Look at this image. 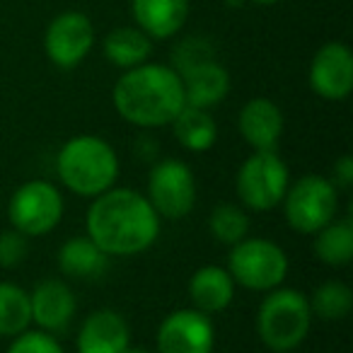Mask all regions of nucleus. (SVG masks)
Returning a JSON list of instances; mask_svg holds the SVG:
<instances>
[{
  "mask_svg": "<svg viewBox=\"0 0 353 353\" xmlns=\"http://www.w3.org/2000/svg\"><path fill=\"white\" fill-rule=\"evenodd\" d=\"M112 104L117 114L138 128L170 126L184 107L182 75L172 65L141 63L123 70L114 83Z\"/></svg>",
  "mask_w": 353,
  "mask_h": 353,
  "instance_id": "2",
  "label": "nucleus"
},
{
  "mask_svg": "<svg viewBox=\"0 0 353 353\" xmlns=\"http://www.w3.org/2000/svg\"><path fill=\"white\" fill-rule=\"evenodd\" d=\"M126 353H155V351H150V348H141V346H128Z\"/></svg>",
  "mask_w": 353,
  "mask_h": 353,
  "instance_id": "30",
  "label": "nucleus"
},
{
  "mask_svg": "<svg viewBox=\"0 0 353 353\" xmlns=\"http://www.w3.org/2000/svg\"><path fill=\"white\" fill-rule=\"evenodd\" d=\"M334 182L336 189H351L353 184V155H341L336 162H334V170H332V176H329Z\"/></svg>",
  "mask_w": 353,
  "mask_h": 353,
  "instance_id": "29",
  "label": "nucleus"
},
{
  "mask_svg": "<svg viewBox=\"0 0 353 353\" xmlns=\"http://www.w3.org/2000/svg\"><path fill=\"white\" fill-rule=\"evenodd\" d=\"M119 170L121 165L112 143L94 133L68 138L56 157V172L63 187L85 199H94L117 187Z\"/></svg>",
  "mask_w": 353,
  "mask_h": 353,
  "instance_id": "3",
  "label": "nucleus"
},
{
  "mask_svg": "<svg viewBox=\"0 0 353 353\" xmlns=\"http://www.w3.org/2000/svg\"><path fill=\"white\" fill-rule=\"evenodd\" d=\"M312 307L303 290L274 288L256 310V334L274 353H290L307 339L312 327Z\"/></svg>",
  "mask_w": 353,
  "mask_h": 353,
  "instance_id": "4",
  "label": "nucleus"
},
{
  "mask_svg": "<svg viewBox=\"0 0 353 353\" xmlns=\"http://www.w3.org/2000/svg\"><path fill=\"white\" fill-rule=\"evenodd\" d=\"M196 176L187 162L167 157L150 167L145 199L160 218L167 221L187 218L196 206Z\"/></svg>",
  "mask_w": 353,
  "mask_h": 353,
  "instance_id": "9",
  "label": "nucleus"
},
{
  "mask_svg": "<svg viewBox=\"0 0 353 353\" xmlns=\"http://www.w3.org/2000/svg\"><path fill=\"white\" fill-rule=\"evenodd\" d=\"M32 305V324L37 329L49 334H63L70 327L75 312H78V300L75 293L63 279H44L34 285L30 293Z\"/></svg>",
  "mask_w": 353,
  "mask_h": 353,
  "instance_id": "13",
  "label": "nucleus"
},
{
  "mask_svg": "<svg viewBox=\"0 0 353 353\" xmlns=\"http://www.w3.org/2000/svg\"><path fill=\"white\" fill-rule=\"evenodd\" d=\"M170 126L179 145L189 152H208L218 141V123L208 109L184 104L182 112L172 119Z\"/></svg>",
  "mask_w": 353,
  "mask_h": 353,
  "instance_id": "20",
  "label": "nucleus"
},
{
  "mask_svg": "<svg viewBox=\"0 0 353 353\" xmlns=\"http://www.w3.org/2000/svg\"><path fill=\"white\" fill-rule=\"evenodd\" d=\"M254 3H259V6H274V3H279V0H254Z\"/></svg>",
  "mask_w": 353,
  "mask_h": 353,
  "instance_id": "31",
  "label": "nucleus"
},
{
  "mask_svg": "<svg viewBox=\"0 0 353 353\" xmlns=\"http://www.w3.org/2000/svg\"><path fill=\"white\" fill-rule=\"evenodd\" d=\"M152 51V41L138 27H117L104 39V56L112 65L121 70H131L141 63H148Z\"/></svg>",
  "mask_w": 353,
  "mask_h": 353,
  "instance_id": "21",
  "label": "nucleus"
},
{
  "mask_svg": "<svg viewBox=\"0 0 353 353\" xmlns=\"http://www.w3.org/2000/svg\"><path fill=\"white\" fill-rule=\"evenodd\" d=\"M131 12L150 39H170L187 22L189 0H131Z\"/></svg>",
  "mask_w": 353,
  "mask_h": 353,
  "instance_id": "18",
  "label": "nucleus"
},
{
  "mask_svg": "<svg viewBox=\"0 0 353 353\" xmlns=\"http://www.w3.org/2000/svg\"><path fill=\"white\" fill-rule=\"evenodd\" d=\"M312 250L324 266H332V269L348 266L353 259V225L348 221L334 218L329 225L314 232Z\"/></svg>",
  "mask_w": 353,
  "mask_h": 353,
  "instance_id": "22",
  "label": "nucleus"
},
{
  "mask_svg": "<svg viewBox=\"0 0 353 353\" xmlns=\"http://www.w3.org/2000/svg\"><path fill=\"white\" fill-rule=\"evenodd\" d=\"M283 112L269 97H252L237 114L240 136L252 150H276L283 136Z\"/></svg>",
  "mask_w": 353,
  "mask_h": 353,
  "instance_id": "15",
  "label": "nucleus"
},
{
  "mask_svg": "<svg viewBox=\"0 0 353 353\" xmlns=\"http://www.w3.org/2000/svg\"><path fill=\"white\" fill-rule=\"evenodd\" d=\"M281 206L290 230L314 235L336 218L339 189L324 174H303L288 184Z\"/></svg>",
  "mask_w": 353,
  "mask_h": 353,
  "instance_id": "6",
  "label": "nucleus"
},
{
  "mask_svg": "<svg viewBox=\"0 0 353 353\" xmlns=\"http://www.w3.org/2000/svg\"><path fill=\"white\" fill-rule=\"evenodd\" d=\"M30 254V237L17 232L15 228L0 232V269H15Z\"/></svg>",
  "mask_w": 353,
  "mask_h": 353,
  "instance_id": "28",
  "label": "nucleus"
},
{
  "mask_svg": "<svg viewBox=\"0 0 353 353\" xmlns=\"http://www.w3.org/2000/svg\"><path fill=\"white\" fill-rule=\"evenodd\" d=\"M59 269L63 276L75 281H94L102 279L109 269V259L88 235L68 237L59 247Z\"/></svg>",
  "mask_w": 353,
  "mask_h": 353,
  "instance_id": "19",
  "label": "nucleus"
},
{
  "mask_svg": "<svg viewBox=\"0 0 353 353\" xmlns=\"http://www.w3.org/2000/svg\"><path fill=\"white\" fill-rule=\"evenodd\" d=\"M208 232L216 242L232 247L250 235V216L237 203H218L208 216Z\"/></svg>",
  "mask_w": 353,
  "mask_h": 353,
  "instance_id": "25",
  "label": "nucleus"
},
{
  "mask_svg": "<svg viewBox=\"0 0 353 353\" xmlns=\"http://www.w3.org/2000/svg\"><path fill=\"white\" fill-rule=\"evenodd\" d=\"M32 324L30 293L10 281H0V336L12 339Z\"/></svg>",
  "mask_w": 353,
  "mask_h": 353,
  "instance_id": "23",
  "label": "nucleus"
},
{
  "mask_svg": "<svg viewBox=\"0 0 353 353\" xmlns=\"http://www.w3.org/2000/svg\"><path fill=\"white\" fill-rule=\"evenodd\" d=\"M128 346H131V329L126 317L109 307L90 312L75 336L78 353H126Z\"/></svg>",
  "mask_w": 353,
  "mask_h": 353,
  "instance_id": "14",
  "label": "nucleus"
},
{
  "mask_svg": "<svg viewBox=\"0 0 353 353\" xmlns=\"http://www.w3.org/2000/svg\"><path fill=\"white\" fill-rule=\"evenodd\" d=\"M235 288L237 285L232 276L228 274V269L216 264H206L196 269L187 285L192 307L208 314V317L230 307V303L235 300Z\"/></svg>",
  "mask_w": 353,
  "mask_h": 353,
  "instance_id": "16",
  "label": "nucleus"
},
{
  "mask_svg": "<svg viewBox=\"0 0 353 353\" xmlns=\"http://www.w3.org/2000/svg\"><path fill=\"white\" fill-rule=\"evenodd\" d=\"M307 300L312 307V317H319L324 322H339L348 317V312L353 310V290L341 281H324Z\"/></svg>",
  "mask_w": 353,
  "mask_h": 353,
  "instance_id": "24",
  "label": "nucleus"
},
{
  "mask_svg": "<svg viewBox=\"0 0 353 353\" xmlns=\"http://www.w3.org/2000/svg\"><path fill=\"white\" fill-rule=\"evenodd\" d=\"M8 353H65V351L54 334L41 332V329H27V332L12 336Z\"/></svg>",
  "mask_w": 353,
  "mask_h": 353,
  "instance_id": "27",
  "label": "nucleus"
},
{
  "mask_svg": "<svg viewBox=\"0 0 353 353\" xmlns=\"http://www.w3.org/2000/svg\"><path fill=\"white\" fill-rule=\"evenodd\" d=\"M288 254L283 247L266 237H250L240 240L237 245L230 247L228 254V274L232 276L235 285H242L247 290H269L283 285L288 276Z\"/></svg>",
  "mask_w": 353,
  "mask_h": 353,
  "instance_id": "5",
  "label": "nucleus"
},
{
  "mask_svg": "<svg viewBox=\"0 0 353 353\" xmlns=\"http://www.w3.org/2000/svg\"><path fill=\"white\" fill-rule=\"evenodd\" d=\"M94 46V27L88 15L78 10L61 12L51 20L44 34V51L49 61L61 70L80 65Z\"/></svg>",
  "mask_w": 353,
  "mask_h": 353,
  "instance_id": "10",
  "label": "nucleus"
},
{
  "mask_svg": "<svg viewBox=\"0 0 353 353\" xmlns=\"http://www.w3.org/2000/svg\"><path fill=\"white\" fill-rule=\"evenodd\" d=\"M216 327L211 317L194 307L174 310L160 322L155 353H213Z\"/></svg>",
  "mask_w": 353,
  "mask_h": 353,
  "instance_id": "11",
  "label": "nucleus"
},
{
  "mask_svg": "<svg viewBox=\"0 0 353 353\" xmlns=\"http://www.w3.org/2000/svg\"><path fill=\"white\" fill-rule=\"evenodd\" d=\"M310 88L329 102H341L353 90V54L341 41H329L310 63Z\"/></svg>",
  "mask_w": 353,
  "mask_h": 353,
  "instance_id": "12",
  "label": "nucleus"
},
{
  "mask_svg": "<svg viewBox=\"0 0 353 353\" xmlns=\"http://www.w3.org/2000/svg\"><path fill=\"white\" fill-rule=\"evenodd\" d=\"M211 59H213L211 44H208L206 39L192 37V39H184L182 44L172 51V68L182 75V73H187L189 68H194V65H199V63H206V61H211Z\"/></svg>",
  "mask_w": 353,
  "mask_h": 353,
  "instance_id": "26",
  "label": "nucleus"
},
{
  "mask_svg": "<svg viewBox=\"0 0 353 353\" xmlns=\"http://www.w3.org/2000/svg\"><path fill=\"white\" fill-rule=\"evenodd\" d=\"M85 230L107 256H136L157 242L160 216L141 192L112 187L92 199Z\"/></svg>",
  "mask_w": 353,
  "mask_h": 353,
  "instance_id": "1",
  "label": "nucleus"
},
{
  "mask_svg": "<svg viewBox=\"0 0 353 353\" xmlns=\"http://www.w3.org/2000/svg\"><path fill=\"white\" fill-rule=\"evenodd\" d=\"M290 184V172L276 150H252L235 176L237 199L245 208L256 213L281 206Z\"/></svg>",
  "mask_w": 353,
  "mask_h": 353,
  "instance_id": "7",
  "label": "nucleus"
},
{
  "mask_svg": "<svg viewBox=\"0 0 353 353\" xmlns=\"http://www.w3.org/2000/svg\"><path fill=\"white\" fill-rule=\"evenodd\" d=\"M65 213L63 194L56 184L44 179H32L15 189L8 201V218L10 225L25 237L49 235L59 228Z\"/></svg>",
  "mask_w": 353,
  "mask_h": 353,
  "instance_id": "8",
  "label": "nucleus"
},
{
  "mask_svg": "<svg viewBox=\"0 0 353 353\" xmlns=\"http://www.w3.org/2000/svg\"><path fill=\"white\" fill-rule=\"evenodd\" d=\"M184 104L211 112L216 104H221L230 92V73L218 63L216 59L199 63L182 73Z\"/></svg>",
  "mask_w": 353,
  "mask_h": 353,
  "instance_id": "17",
  "label": "nucleus"
}]
</instances>
